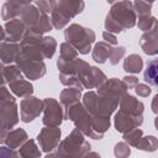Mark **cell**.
Wrapping results in <instances>:
<instances>
[{
	"mask_svg": "<svg viewBox=\"0 0 158 158\" xmlns=\"http://www.w3.org/2000/svg\"><path fill=\"white\" fill-rule=\"evenodd\" d=\"M143 77L146 83L153 86H158V59H153L147 63Z\"/></svg>",
	"mask_w": 158,
	"mask_h": 158,
	"instance_id": "1",
	"label": "cell"
}]
</instances>
